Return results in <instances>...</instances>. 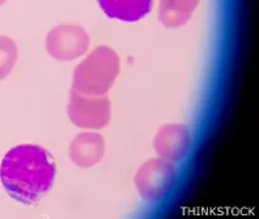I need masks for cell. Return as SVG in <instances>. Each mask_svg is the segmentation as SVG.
<instances>
[{
    "label": "cell",
    "instance_id": "obj_6",
    "mask_svg": "<svg viewBox=\"0 0 259 219\" xmlns=\"http://www.w3.org/2000/svg\"><path fill=\"white\" fill-rule=\"evenodd\" d=\"M152 145L158 157L173 163L180 162L185 160L191 150V132L183 123H168L158 129Z\"/></svg>",
    "mask_w": 259,
    "mask_h": 219
},
{
    "label": "cell",
    "instance_id": "obj_7",
    "mask_svg": "<svg viewBox=\"0 0 259 219\" xmlns=\"http://www.w3.org/2000/svg\"><path fill=\"white\" fill-rule=\"evenodd\" d=\"M106 151V142L100 133L83 132L72 140L68 155L77 167L92 168L100 163Z\"/></svg>",
    "mask_w": 259,
    "mask_h": 219
},
{
    "label": "cell",
    "instance_id": "obj_2",
    "mask_svg": "<svg viewBox=\"0 0 259 219\" xmlns=\"http://www.w3.org/2000/svg\"><path fill=\"white\" fill-rule=\"evenodd\" d=\"M120 71V60L112 48L100 46L82 60L73 72L72 88L87 95H106Z\"/></svg>",
    "mask_w": 259,
    "mask_h": 219
},
{
    "label": "cell",
    "instance_id": "obj_10",
    "mask_svg": "<svg viewBox=\"0 0 259 219\" xmlns=\"http://www.w3.org/2000/svg\"><path fill=\"white\" fill-rule=\"evenodd\" d=\"M19 58V49L16 43L7 35H0V80L7 78Z\"/></svg>",
    "mask_w": 259,
    "mask_h": 219
},
{
    "label": "cell",
    "instance_id": "obj_11",
    "mask_svg": "<svg viewBox=\"0 0 259 219\" xmlns=\"http://www.w3.org/2000/svg\"><path fill=\"white\" fill-rule=\"evenodd\" d=\"M5 3H7V0H0V5L5 4Z\"/></svg>",
    "mask_w": 259,
    "mask_h": 219
},
{
    "label": "cell",
    "instance_id": "obj_5",
    "mask_svg": "<svg viewBox=\"0 0 259 219\" xmlns=\"http://www.w3.org/2000/svg\"><path fill=\"white\" fill-rule=\"evenodd\" d=\"M90 37L82 26L59 25L48 33L47 52L57 61H73L88 52Z\"/></svg>",
    "mask_w": 259,
    "mask_h": 219
},
{
    "label": "cell",
    "instance_id": "obj_1",
    "mask_svg": "<svg viewBox=\"0 0 259 219\" xmlns=\"http://www.w3.org/2000/svg\"><path fill=\"white\" fill-rule=\"evenodd\" d=\"M56 164L48 150L23 144L5 154L0 164V181L7 193L23 205H33L51 190Z\"/></svg>",
    "mask_w": 259,
    "mask_h": 219
},
{
    "label": "cell",
    "instance_id": "obj_9",
    "mask_svg": "<svg viewBox=\"0 0 259 219\" xmlns=\"http://www.w3.org/2000/svg\"><path fill=\"white\" fill-rule=\"evenodd\" d=\"M200 0H158V21L167 28H179L194 16Z\"/></svg>",
    "mask_w": 259,
    "mask_h": 219
},
{
    "label": "cell",
    "instance_id": "obj_4",
    "mask_svg": "<svg viewBox=\"0 0 259 219\" xmlns=\"http://www.w3.org/2000/svg\"><path fill=\"white\" fill-rule=\"evenodd\" d=\"M67 113L76 127L87 130H99L110 124L112 107L107 95H87L72 88Z\"/></svg>",
    "mask_w": 259,
    "mask_h": 219
},
{
    "label": "cell",
    "instance_id": "obj_3",
    "mask_svg": "<svg viewBox=\"0 0 259 219\" xmlns=\"http://www.w3.org/2000/svg\"><path fill=\"white\" fill-rule=\"evenodd\" d=\"M177 174V167L173 162L162 157L149 158L137 170L134 184L144 201L150 203L158 202L173 190Z\"/></svg>",
    "mask_w": 259,
    "mask_h": 219
},
{
    "label": "cell",
    "instance_id": "obj_8",
    "mask_svg": "<svg viewBox=\"0 0 259 219\" xmlns=\"http://www.w3.org/2000/svg\"><path fill=\"white\" fill-rule=\"evenodd\" d=\"M101 10L111 19L137 22L152 9V0H98Z\"/></svg>",
    "mask_w": 259,
    "mask_h": 219
}]
</instances>
